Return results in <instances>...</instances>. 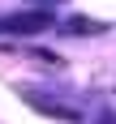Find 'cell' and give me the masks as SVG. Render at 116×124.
I'll return each instance as SVG.
<instances>
[{
	"label": "cell",
	"mask_w": 116,
	"mask_h": 124,
	"mask_svg": "<svg viewBox=\"0 0 116 124\" xmlns=\"http://www.w3.org/2000/svg\"><path fill=\"white\" fill-rule=\"evenodd\" d=\"M56 30H60V34H103L107 26L90 22V17H64V22H56Z\"/></svg>",
	"instance_id": "2"
},
{
	"label": "cell",
	"mask_w": 116,
	"mask_h": 124,
	"mask_svg": "<svg viewBox=\"0 0 116 124\" xmlns=\"http://www.w3.org/2000/svg\"><path fill=\"white\" fill-rule=\"evenodd\" d=\"M56 26V13L52 9H22V13H9V17H0V34H26L35 39L43 30Z\"/></svg>",
	"instance_id": "1"
}]
</instances>
